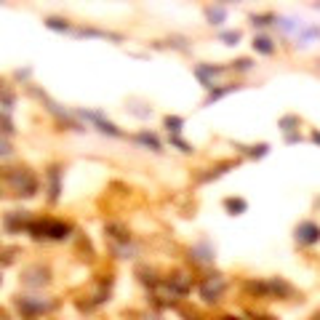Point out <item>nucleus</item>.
<instances>
[{"mask_svg":"<svg viewBox=\"0 0 320 320\" xmlns=\"http://www.w3.org/2000/svg\"><path fill=\"white\" fill-rule=\"evenodd\" d=\"M45 24H48L51 30H67V24H61V19H48Z\"/></svg>","mask_w":320,"mask_h":320,"instance_id":"obj_7","label":"nucleus"},{"mask_svg":"<svg viewBox=\"0 0 320 320\" xmlns=\"http://www.w3.org/2000/svg\"><path fill=\"white\" fill-rule=\"evenodd\" d=\"M165 125H168V128H171V131H179V125H181V120H179V118H168V120H165Z\"/></svg>","mask_w":320,"mask_h":320,"instance_id":"obj_9","label":"nucleus"},{"mask_svg":"<svg viewBox=\"0 0 320 320\" xmlns=\"http://www.w3.org/2000/svg\"><path fill=\"white\" fill-rule=\"evenodd\" d=\"M221 288H224L221 278H208L200 291H203V299H205V301H216V299H219V294H221Z\"/></svg>","mask_w":320,"mask_h":320,"instance_id":"obj_3","label":"nucleus"},{"mask_svg":"<svg viewBox=\"0 0 320 320\" xmlns=\"http://www.w3.org/2000/svg\"><path fill=\"white\" fill-rule=\"evenodd\" d=\"M221 38H224V40H230V43H235V40L240 38V32H224Z\"/></svg>","mask_w":320,"mask_h":320,"instance_id":"obj_10","label":"nucleus"},{"mask_svg":"<svg viewBox=\"0 0 320 320\" xmlns=\"http://www.w3.org/2000/svg\"><path fill=\"white\" fill-rule=\"evenodd\" d=\"M150 320H158V318H150Z\"/></svg>","mask_w":320,"mask_h":320,"instance_id":"obj_13","label":"nucleus"},{"mask_svg":"<svg viewBox=\"0 0 320 320\" xmlns=\"http://www.w3.org/2000/svg\"><path fill=\"white\" fill-rule=\"evenodd\" d=\"M139 141H144V144H150L152 150H160V144H158V139H155V136H147V134H141V136H139Z\"/></svg>","mask_w":320,"mask_h":320,"instance_id":"obj_5","label":"nucleus"},{"mask_svg":"<svg viewBox=\"0 0 320 320\" xmlns=\"http://www.w3.org/2000/svg\"><path fill=\"white\" fill-rule=\"evenodd\" d=\"M254 48L261 51V54H272V40L270 38H256L254 40Z\"/></svg>","mask_w":320,"mask_h":320,"instance_id":"obj_4","label":"nucleus"},{"mask_svg":"<svg viewBox=\"0 0 320 320\" xmlns=\"http://www.w3.org/2000/svg\"><path fill=\"white\" fill-rule=\"evenodd\" d=\"M296 238H299L301 243L312 245V243H318V240H320V227L312 224V221H304V224L296 227Z\"/></svg>","mask_w":320,"mask_h":320,"instance_id":"obj_1","label":"nucleus"},{"mask_svg":"<svg viewBox=\"0 0 320 320\" xmlns=\"http://www.w3.org/2000/svg\"><path fill=\"white\" fill-rule=\"evenodd\" d=\"M224 320H235V318H224Z\"/></svg>","mask_w":320,"mask_h":320,"instance_id":"obj_12","label":"nucleus"},{"mask_svg":"<svg viewBox=\"0 0 320 320\" xmlns=\"http://www.w3.org/2000/svg\"><path fill=\"white\" fill-rule=\"evenodd\" d=\"M221 16H224V11H221V8H208V19H211V21H214V19L219 21Z\"/></svg>","mask_w":320,"mask_h":320,"instance_id":"obj_8","label":"nucleus"},{"mask_svg":"<svg viewBox=\"0 0 320 320\" xmlns=\"http://www.w3.org/2000/svg\"><path fill=\"white\" fill-rule=\"evenodd\" d=\"M227 208H232V211H243V208H245V203H243V200H227Z\"/></svg>","mask_w":320,"mask_h":320,"instance_id":"obj_6","label":"nucleus"},{"mask_svg":"<svg viewBox=\"0 0 320 320\" xmlns=\"http://www.w3.org/2000/svg\"><path fill=\"white\" fill-rule=\"evenodd\" d=\"M8 181H11L14 190H21V187H24V195H32V192H35V179H32L27 171H21V174H11Z\"/></svg>","mask_w":320,"mask_h":320,"instance_id":"obj_2","label":"nucleus"},{"mask_svg":"<svg viewBox=\"0 0 320 320\" xmlns=\"http://www.w3.org/2000/svg\"><path fill=\"white\" fill-rule=\"evenodd\" d=\"M248 67H251L248 59H240V61H238V70H248Z\"/></svg>","mask_w":320,"mask_h":320,"instance_id":"obj_11","label":"nucleus"}]
</instances>
